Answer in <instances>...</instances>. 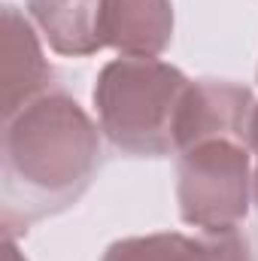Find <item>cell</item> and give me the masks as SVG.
<instances>
[{
  "mask_svg": "<svg viewBox=\"0 0 258 261\" xmlns=\"http://www.w3.org/2000/svg\"><path fill=\"white\" fill-rule=\"evenodd\" d=\"M104 261H252L246 240L231 231H213V240H189L179 234H161L149 240H128L110 249Z\"/></svg>",
  "mask_w": 258,
  "mask_h": 261,
  "instance_id": "5",
  "label": "cell"
},
{
  "mask_svg": "<svg viewBox=\"0 0 258 261\" xmlns=\"http://www.w3.org/2000/svg\"><path fill=\"white\" fill-rule=\"evenodd\" d=\"M97 137L85 113L64 94H37L12 116L3 134L6 206L28 200V219L64 206L94 170Z\"/></svg>",
  "mask_w": 258,
  "mask_h": 261,
  "instance_id": "1",
  "label": "cell"
},
{
  "mask_svg": "<svg viewBox=\"0 0 258 261\" xmlns=\"http://www.w3.org/2000/svg\"><path fill=\"white\" fill-rule=\"evenodd\" d=\"M255 146H258V116H255ZM255 189H258V179H255Z\"/></svg>",
  "mask_w": 258,
  "mask_h": 261,
  "instance_id": "6",
  "label": "cell"
},
{
  "mask_svg": "<svg viewBox=\"0 0 258 261\" xmlns=\"http://www.w3.org/2000/svg\"><path fill=\"white\" fill-rule=\"evenodd\" d=\"M104 6L107 0H31V12L49 43L67 55H88L107 46Z\"/></svg>",
  "mask_w": 258,
  "mask_h": 261,
  "instance_id": "4",
  "label": "cell"
},
{
  "mask_svg": "<svg viewBox=\"0 0 258 261\" xmlns=\"http://www.w3.org/2000/svg\"><path fill=\"white\" fill-rule=\"evenodd\" d=\"M246 149L231 137H203L183 149V219L207 231H231L246 216Z\"/></svg>",
  "mask_w": 258,
  "mask_h": 261,
  "instance_id": "3",
  "label": "cell"
},
{
  "mask_svg": "<svg viewBox=\"0 0 258 261\" xmlns=\"http://www.w3.org/2000/svg\"><path fill=\"white\" fill-rule=\"evenodd\" d=\"M189 82L173 67L131 55L104 70L94 100L104 130L128 152L161 155L176 149V125Z\"/></svg>",
  "mask_w": 258,
  "mask_h": 261,
  "instance_id": "2",
  "label": "cell"
}]
</instances>
